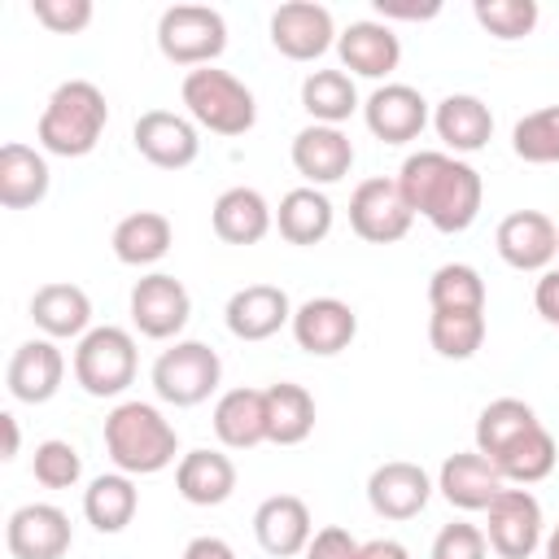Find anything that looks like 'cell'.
<instances>
[{
    "instance_id": "6da1fadb",
    "label": "cell",
    "mask_w": 559,
    "mask_h": 559,
    "mask_svg": "<svg viewBox=\"0 0 559 559\" xmlns=\"http://www.w3.org/2000/svg\"><path fill=\"white\" fill-rule=\"evenodd\" d=\"M397 188H402L406 205L415 214H424L445 236L467 231L476 223V214H480V201H485L480 170L472 162L437 153V148L411 153L402 162V170H397Z\"/></svg>"
},
{
    "instance_id": "7a4b0ae2",
    "label": "cell",
    "mask_w": 559,
    "mask_h": 559,
    "mask_svg": "<svg viewBox=\"0 0 559 559\" xmlns=\"http://www.w3.org/2000/svg\"><path fill=\"white\" fill-rule=\"evenodd\" d=\"M105 450H109L118 472L153 476V472H166L175 463L179 432L153 402H118L105 419Z\"/></svg>"
},
{
    "instance_id": "3957f363",
    "label": "cell",
    "mask_w": 559,
    "mask_h": 559,
    "mask_svg": "<svg viewBox=\"0 0 559 559\" xmlns=\"http://www.w3.org/2000/svg\"><path fill=\"white\" fill-rule=\"evenodd\" d=\"M105 122H109L105 92L87 79H70L48 96L35 135H39V148L52 157H87L100 144Z\"/></svg>"
},
{
    "instance_id": "277c9868",
    "label": "cell",
    "mask_w": 559,
    "mask_h": 559,
    "mask_svg": "<svg viewBox=\"0 0 559 559\" xmlns=\"http://www.w3.org/2000/svg\"><path fill=\"white\" fill-rule=\"evenodd\" d=\"M179 96H183L192 122L205 127V131H214V135H245L253 127V118H258L253 92L236 74L214 70V66L188 70Z\"/></svg>"
},
{
    "instance_id": "5b68a950",
    "label": "cell",
    "mask_w": 559,
    "mask_h": 559,
    "mask_svg": "<svg viewBox=\"0 0 559 559\" xmlns=\"http://www.w3.org/2000/svg\"><path fill=\"white\" fill-rule=\"evenodd\" d=\"M157 48L166 61L188 70L214 66V57H223L227 48V22L210 4H170L157 17Z\"/></svg>"
},
{
    "instance_id": "8992f818",
    "label": "cell",
    "mask_w": 559,
    "mask_h": 559,
    "mask_svg": "<svg viewBox=\"0 0 559 559\" xmlns=\"http://www.w3.org/2000/svg\"><path fill=\"white\" fill-rule=\"evenodd\" d=\"M74 380L92 397H118L135 380V336L127 328H92L74 349Z\"/></svg>"
},
{
    "instance_id": "52a82bcc",
    "label": "cell",
    "mask_w": 559,
    "mask_h": 559,
    "mask_svg": "<svg viewBox=\"0 0 559 559\" xmlns=\"http://www.w3.org/2000/svg\"><path fill=\"white\" fill-rule=\"evenodd\" d=\"M223 362L205 341H175L153 362V393L170 406H197L218 389Z\"/></svg>"
},
{
    "instance_id": "ba28073f",
    "label": "cell",
    "mask_w": 559,
    "mask_h": 559,
    "mask_svg": "<svg viewBox=\"0 0 559 559\" xmlns=\"http://www.w3.org/2000/svg\"><path fill=\"white\" fill-rule=\"evenodd\" d=\"M485 542L498 559H528L542 546V502L528 489H502L485 507Z\"/></svg>"
},
{
    "instance_id": "9c48e42d",
    "label": "cell",
    "mask_w": 559,
    "mask_h": 559,
    "mask_svg": "<svg viewBox=\"0 0 559 559\" xmlns=\"http://www.w3.org/2000/svg\"><path fill=\"white\" fill-rule=\"evenodd\" d=\"M415 210L406 205L397 179H362L349 197V227L367 245H393L411 231Z\"/></svg>"
},
{
    "instance_id": "30bf717a",
    "label": "cell",
    "mask_w": 559,
    "mask_h": 559,
    "mask_svg": "<svg viewBox=\"0 0 559 559\" xmlns=\"http://www.w3.org/2000/svg\"><path fill=\"white\" fill-rule=\"evenodd\" d=\"M188 314H192V297L175 275L153 271V275L135 280V288H131V323H135L140 336L170 341V336L183 332Z\"/></svg>"
},
{
    "instance_id": "8fae6325",
    "label": "cell",
    "mask_w": 559,
    "mask_h": 559,
    "mask_svg": "<svg viewBox=\"0 0 559 559\" xmlns=\"http://www.w3.org/2000/svg\"><path fill=\"white\" fill-rule=\"evenodd\" d=\"M131 140L140 148L144 162H153L157 170H183L197 162L201 153V140H197V122L183 118V114H170V109H148L135 118L131 127Z\"/></svg>"
},
{
    "instance_id": "7c38bea8",
    "label": "cell",
    "mask_w": 559,
    "mask_h": 559,
    "mask_svg": "<svg viewBox=\"0 0 559 559\" xmlns=\"http://www.w3.org/2000/svg\"><path fill=\"white\" fill-rule=\"evenodd\" d=\"M288 328H293L297 349H306L314 358H332V354L349 349V341L358 336V314L341 297H310L293 310Z\"/></svg>"
},
{
    "instance_id": "4fadbf2b",
    "label": "cell",
    "mask_w": 559,
    "mask_h": 559,
    "mask_svg": "<svg viewBox=\"0 0 559 559\" xmlns=\"http://www.w3.org/2000/svg\"><path fill=\"white\" fill-rule=\"evenodd\" d=\"M70 515L52 502H26L9 515L4 542L13 559H66L70 550Z\"/></svg>"
},
{
    "instance_id": "5bb4252c",
    "label": "cell",
    "mask_w": 559,
    "mask_h": 559,
    "mask_svg": "<svg viewBox=\"0 0 559 559\" xmlns=\"http://www.w3.org/2000/svg\"><path fill=\"white\" fill-rule=\"evenodd\" d=\"M271 44H275L288 61H319V57L336 44L332 13H328L323 4H310V0L280 4V9L271 13Z\"/></svg>"
},
{
    "instance_id": "9a60e30c",
    "label": "cell",
    "mask_w": 559,
    "mask_h": 559,
    "mask_svg": "<svg viewBox=\"0 0 559 559\" xmlns=\"http://www.w3.org/2000/svg\"><path fill=\"white\" fill-rule=\"evenodd\" d=\"M498 258L515 271H550L559 253V227L542 210H515L498 223Z\"/></svg>"
},
{
    "instance_id": "2e32d148",
    "label": "cell",
    "mask_w": 559,
    "mask_h": 559,
    "mask_svg": "<svg viewBox=\"0 0 559 559\" xmlns=\"http://www.w3.org/2000/svg\"><path fill=\"white\" fill-rule=\"evenodd\" d=\"M428 498H432V480L419 463L393 459L367 476V502L384 520H415L428 507Z\"/></svg>"
},
{
    "instance_id": "e0dca14e",
    "label": "cell",
    "mask_w": 559,
    "mask_h": 559,
    "mask_svg": "<svg viewBox=\"0 0 559 559\" xmlns=\"http://www.w3.org/2000/svg\"><path fill=\"white\" fill-rule=\"evenodd\" d=\"M367 131L384 144H411L428 127V100L406 83H384L362 100Z\"/></svg>"
},
{
    "instance_id": "ac0fdd59",
    "label": "cell",
    "mask_w": 559,
    "mask_h": 559,
    "mask_svg": "<svg viewBox=\"0 0 559 559\" xmlns=\"http://www.w3.org/2000/svg\"><path fill=\"white\" fill-rule=\"evenodd\" d=\"M293 166L306 179V188H323V183H341L354 166V144L341 127H323L310 122L293 135Z\"/></svg>"
},
{
    "instance_id": "d6986e66",
    "label": "cell",
    "mask_w": 559,
    "mask_h": 559,
    "mask_svg": "<svg viewBox=\"0 0 559 559\" xmlns=\"http://www.w3.org/2000/svg\"><path fill=\"white\" fill-rule=\"evenodd\" d=\"M253 537L266 555L288 559V555H306L314 524H310V507L297 493H271L266 502H258L253 511Z\"/></svg>"
},
{
    "instance_id": "ffe728a7",
    "label": "cell",
    "mask_w": 559,
    "mask_h": 559,
    "mask_svg": "<svg viewBox=\"0 0 559 559\" xmlns=\"http://www.w3.org/2000/svg\"><path fill=\"white\" fill-rule=\"evenodd\" d=\"M437 489H441V498H445L450 507H459V511H485V507L507 489V480H502V472H498L480 450H459V454H450V459L441 463Z\"/></svg>"
},
{
    "instance_id": "44dd1931",
    "label": "cell",
    "mask_w": 559,
    "mask_h": 559,
    "mask_svg": "<svg viewBox=\"0 0 559 559\" xmlns=\"http://www.w3.org/2000/svg\"><path fill=\"white\" fill-rule=\"evenodd\" d=\"M4 380H9V393H13L17 402L39 406V402L57 397V389H61V380H66V358H61V349H57L48 336L22 341V345L13 349V358H9Z\"/></svg>"
},
{
    "instance_id": "7402d4cb",
    "label": "cell",
    "mask_w": 559,
    "mask_h": 559,
    "mask_svg": "<svg viewBox=\"0 0 559 559\" xmlns=\"http://www.w3.org/2000/svg\"><path fill=\"white\" fill-rule=\"evenodd\" d=\"M223 319H227V332L236 341H266L284 323H293V306H288V293L284 288H275V284H249V288L231 293Z\"/></svg>"
},
{
    "instance_id": "603a6c76",
    "label": "cell",
    "mask_w": 559,
    "mask_h": 559,
    "mask_svg": "<svg viewBox=\"0 0 559 559\" xmlns=\"http://www.w3.org/2000/svg\"><path fill=\"white\" fill-rule=\"evenodd\" d=\"M336 52H341V66L362 79H389L402 61V44L384 22H349L336 35Z\"/></svg>"
},
{
    "instance_id": "cb8c5ba5",
    "label": "cell",
    "mask_w": 559,
    "mask_h": 559,
    "mask_svg": "<svg viewBox=\"0 0 559 559\" xmlns=\"http://www.w3.org/2000/svg\"><path fill=\"white\" fill-rule=\"evenodd\" d=\"M214 437L227 450H253L266 441V389H227L214 402Z\"/></svg>"
},
{
    "instance_id": "d4e9b609",
    "label": "cell",
    "mask_w": 559,
    "mask_h": 559,
    "mask_svg": "<svg viewBox=\"0 0 559 559\" xmlns=\"http://www.w3.org/2000/svg\"><path fill=\"white\" fill-rule=\"evenodd\" d=\"M175 489L192 507H218L236 493V463L218 450H188L175 467Z\"/></svg>"
},
{
    "instance_id": "484cf974",
    "label": "cell",
    "mask_w": 559,
    "mask_h": 559,
    "mask_svg": "<svg viewBox=\"0 0 559 559\" xmlns=\"http://www.w3.org/2000/svg\"><path fill=\"white\" fill-rule=\"evenodd\" d=\"M31 319L48 341L66 336H87L92 328V297L79 284H44L31 297Z\"/></svg>"
},
{
    "instance_id": "4316f807",
    "label": "cell",
    "mask_w": 559,
    "mask_h": 559,
    "mask_svg": "<svg viewBox=\"0 0 559 559\" xmlns=\"http://www.w3.org/2000/svg\"><path fill=\"white\" fill-rule=\"evenodd\" d=\"M432 127H437V135H441L445 148H454V153H480L489 144V135H493V114H489V105L480 96L450 92L437 105Z\"/></svg>"
},
{
    "instance_id": "83f0119b",
    "label": "cell",
    "mask_w": 559,
    "mask_h": 559,
    "mask_svg": "<svg viewBox=\"0 0 559 559\" xmlns=\"http://www.w3.org/2000/svg\"><path fill=\"white\" fill-rule=\"evenodd\" d=\"M210 223H214V236L227 240V245H258L271 231L275 214H271V205L258 188H227L214 201Z\"/></svg>"
},
{
    "instance_id": "f1b7e54d",
    "label": "cell",
    "mask_w": 559,
    "mask_h": 559,
    "mask_svg": "<svg viewBox=\"0 0 559 559\" xmlns=\"http://www.w3.org/2000/svg\"><path fill=\"white\" fill-rule=\"evenodd\" d=\"M48 197V162L31 144H4L0 148V205L4 210H31Z\"/></svg>"
},
{
    "instance_id": "f546056e",
    "label": "cell",
    "mask_w": 559,
    "mask_h": 559,
    "mask_svg": "<svg viewBox=\"0 0 559 559\" xmlns=\"http://www.w3.org/2000/svg\"><path fill=\"white\" fill-rule=\"evenodd\" d=\"M109 245H114V258L118 262H127V266H153V262H162L170 253L175 227L157 210H135V214H127L114 227V240Z\"/></svg>"
},
{
    "instance_id": "4dcf8cb0",
    "label": "cell",
    "mask_w": 559,
    "mask_h": 559,
    "mask_svg": "<svg viewBox=\"0 0 559 559\" xmlns=\"http://www.w3.org/2000/svg\"><path fill=\"white\" fill-rule=\"evenodd\" d=\"M135 507H140V489L131 485L127 472L96 476L83 489V515H87V524L96 533H122L135 520Z\"/></svg>"
},
{
    "instance_id": "1f68e13d",
    "label": "cell",
    "mask_w": 559,
    "mask_h": 559,
    "mask_svg": "<svg viewBox=\"0 0 559 559\" xmlns=\"http://www.w3.org/2000/svg\"><path fill=\"white\" fill-rule=\"evenodd\" d=\"M310 432H314V397L293 380L271 384L266 389V441L301 445Z\"/></svg>"
},
{
    "instance_id": "d6a6232c",
    "label": "cell",
    "mask_w": 559,
    "mask_h": 559,
    "mask_svg": "<svg viewBox=\"0 0 559 559\" xmlns=\"http://www.w3.org/2000/svg\"><path fill=\"white\" fill-rule=\"evenodd\" d=\"M275 227L288 245H319L332 231V201L319 188H293L280 197Z\"/></svg>"
},
{
    "instance_id": "836d02e7",
    "label": "cell",
    "mask_w": 559,
    "mask_h": 559,
    "mask_svg": "<svg viewBox=\"0 0 559 559\" xmlns=\"http://www.w3.org/2000/svg\"><path fill=\"white\" fill-rule=\"evenodd\" d=\"M301 109L323 127H341L358 109V87L345 70H310L301 83Z\"/></svg>"
},
{
    "instance_id": "e575fe53",
    "label": "cell",
    "mask_w": 559,
    "mask_h": 559,
    "mask_svg": "<svg viewBox=\"0 0 559 559\" xmlns=\"http://www.w3.org/2000/svg\"><path fill=\"white\" fill-rule=\"evenodd\" d=\"M542 419L533 415V406L528 402H520V397H498V402H489L485 411H480V419H476V450L493 463L507 445H515L528 428H537Z\"/></svg>"
},
{
    "instance_id": "d590c367",
    "label": "cell",
    "mask_w": 559,
    "mask_h": 559,
    "mask_svg": "<svg viewBox=\"0 0 559 559\" xmlns=\"http://www.w3.org/2000/svg\"><path fill=\"white\" fill-rule=\"evenodd\" d=\"M555 459H559V450H555V437L537 424V428H528L515 445H507L498 459H493V467L502 472V480H515V485H537V480H546L550 472H555Z\"/></svg>"
},
{
    "instance_id": "8d00e7d4",
    "label": "cell",
    "mask_w": 559,
    "mask_h": 559,
    "mask_svg": "<svg viewBox=\"0 0 559 559\" xmlns=\"http://www.w3.org/2000/svg\"><path fill=\"white\" fill-rule=\"evenodd\" d=\"M428 341L441 358L463 362L485 345V314L480 310H432Z\"/></svg>"
},
{
    "instance_id": "74e56055",
    "label": "cell",
    "mask_w": 559,
    "mask_h": 559,
    "mask_svg": "<svg viewBox=\"0 0 559 559\" xmlns=\"http://www.w3.org/2000/svg\"><path fill=\"white\" fill-rule=\"evenodd\" d=\"M432 310H480L485 314V280L467 262H445L428 280Z\"/></svg>"
},
{
    "instance_id": "f35d334b",
    "label": "cell",
    "mask_w": 559,
    "mask_h": 559,
    "mask_svg": "<svg viewBox=\"0 0 559 559\" xmlns=\"http://www.w3.org/2000/svg\"><path fill=\"white\" fill-rule=\"evenodd\" d=\"M511 148L520 162H533V166H555L559 162V105H546V109H533L515 122L511 131Z\"/></svg>"
},
{
    "instance_id": "ab89813d",
    "label": "cell",
    "mask_w": 559,
    "mask_h": 559,
    "mask_svg": "<svg viewBox=\"0 0 559 559\" xmlns=\"http://www.w3.org/2000/svg\"><path fill=\"white\" fill-rule=\"evenodd\" d=\"M472 13L493 39H524L537 26V0H476Z\"/></svg>"
},
{
    "instance_id": "60d3db41",
    "label": "cell",
    "mask_w": 559,
    "mask_h": 559,
    "mask_svg": "<svg viewBox=\"0 0 559 559\" xmlns=\"http://www.w3.org/2000/svg\"><path fill=\"white\" fill-rule=\"evenodd\" d=\"M31 472H35V480H39L44 489H74L79 476H83V459H79V450H74L70 441L48 437V441L35 445Z\"/></svg>"
},
{
    "instance_id": "b9f144b4",
    "label": "cell",
    "mask_w": 559,
    "mask_h": 559,
    "mask_svg": "<svg viewBox=\"0 0 559 559\" xmlns=\"http://www.w3.org/2000/svg\"><path fill=\"white\" fill-rule=\"evenodd\" d=\"M31 13L52 35H79L92 22V0H31Z\"/></svg>"
},
{
    "instance_id": "7bdbcfd3",
    "label": "cell",
    "mask_w": 559,
    "mask_h": 559,
    "mask_svg": "<svg viewBox=\"0 0 559 559\" xmlns=\"http://www.w3.org/2000/svg\"><path fill=\"white\" fill-rule=\"evenodd\" d=\"M485 533L476 528V524H463V520H454V524H445L441 533H437V542H432V559H485Z\"/></svg>"
},
{
    "instance_id": "ee69618b",
    "label": "cell",
    "mask_w": 559,
    "mask_h": 559,
    "mask_svg": "<svg viewBox=\"0 0 559 559\" xmlns=\"http://www.w3.org/2000/svg\"><path fill=\"white\" fill-rule=\"evenodd\" d=\"M306 559H358V542L349 537V528L328 524V528H319V533L310 537Z\"/></svg>"
},
{
    "instance_id": "f6af8a7d",
    "label": "cell",
    "mask_w": 559,
    "mask_h": 559,
    "mask_svg": "<svg viewBox=\"0 0 559 559\" xmlns=\"http://www.w3.org/2000/svg\"><path fill=\"white\" fill-rule=\"evenodd\" d=\"M533 306H537V314H542L546 323H555V328H559V266L542 271L537 293H533Z\"/></svg>"
},
{
    "instance_id": "bcb514c9",
    "label": "cell",
    "mask_w": 559,
    "mask_h": 559,
    "mask_svg": "<svg viewBox=\"0 0 559 559\" xmlns=\"http://www.w3.org/2000/svg\"><path fill=\"white\" fill-rule=\"evenodd\" d=\"M179 559H236V550H231L223 537L205 533V537H192V542L183 546V555H179Z\"/></svg>"
},
{
    "instance_id": "7dc6e473",
    "label": "cell",
    "mask_w": 559,
    "mask_h": 559,
    "mask_svg": "<svg viewBox=\"0 0 559 559\" xmlns=\"http://www.w3.org/2000/svg\"><path fill=\"white\" fill-rule=\"evenodd\" d=\"M376 13H380V17L424 22V17H437V13H441V4H397V0H376Z\"/></svg>"
},
{
    "instance_id": "c3c4849f",
    "label": "cell",
    "mask_w": 559,
    "mask_h": 559,
    "mask_svg": "<svg viewBox=\"0 0 559 559\" xmlns=\"http://www.w3.org/2000/svg\"><path fill=\"white\" fill-rule=\"evenodd\" d=\"M358 559H411V550L393 537H376V542H362L358 546Z\"/></svg>"
},
{
    "instance_id": "681fc988",
    "label": "cell",
    "mask_w": 559,
    "mask_h": 559,
    "mask_svg": "<svg viewBox=\"0 0 559 559\" xmlns=\"http://www.w3.org/2000/svg\"><path fill=\"white\" fill-rule=\"evenodd\" d=\"M0 428H4V459H17V441H22V437H17V415L4 411V415H0Z\"/></svg>"
},
{
    "instance_id": "f907efd6",
    "label": "cell",
    "mask_w": 559,
    "mask_h": 559,
    "mask_svg": "<svg viewBox=\"0 0 559 559\" xmlns=\"http://www.w3.org/2000/svg\"><path fill=\"white\" fill-rule=\"evenodd\" d=\"M546 559H559V528L546 537Z\"/></svg>"
}]
</instances>
